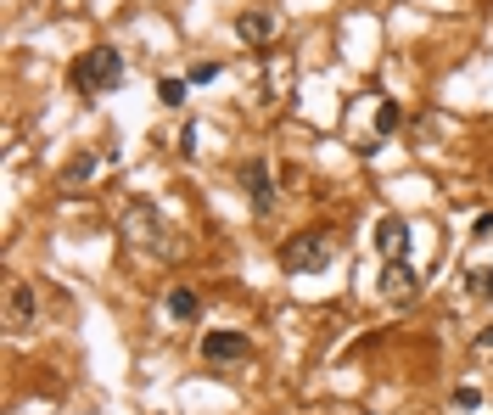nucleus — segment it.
Returning a JSON list of instances; mask_svg holds the SVG:
<instances>
[{
    "mask_svg": "<svg viewBox=\"0 0 493 415\" xmlns=\"http://www.w3.org/2000/svg\"><path fill=\"white\" fill-rule=\"evenodd\" d=\"M73 90L79 96H106V90H118L123 85V56L113 46H90L84 56H73Z\"/></svg>",
    "mask_w": 493,
    "mask_h": 415,
    "instance_id": "1",
    "label": "nucleus"
},
{
    "mask_svg": "<svg viewBox=\"0 0 493 415\" xmlns=\"http://www.w3.org/2000/svg\"><path fill=\"white\" fill-rule=\"evenodd\" d=\"M331 253H336L331 231H303V236H286L281 264L292 269V275H314V269H326V264H331Z\"/></svg>",
    "mask_w": 493,
    "mask_h": 415,
    "instance_id": "2",
    "label": "nucleus"
},
{
    "mask_svg": "<svg viewBox=\"0 0 493 415\" xmlns=\"http://www.w3.org/2000/svg\"><path fill=\"white\" fill-rule=\"evenodd\" d=\"M123 236L140 241L146 253H163V219H157V208L146 197H135L130 208H123Z\"/></svg>",
    "mask_w": 493,
    "mask_h": 415,
    "instance_id": "3",
    "label": "nucleus"
},
{
    "mask_svg": "<svg viewBox=\"0 0 493 415\" xmlns=\"http://www.w3.org/2000/svg\"><path fill=\"white\" fill-rule=\"evenodd\" d=\"M235 185H242V197L259 208V214H269V208H275V169H269L264 157H247L242 169H235Z\"/></svg>",
    "mask_w": 493,
    "mask_h": 415,
    "instance_id": "4",
    "label": "nucleus"
},
{
    "mask_svg": "<svg viewBox=\"0 0 493 415\" xmlns=\"http://www.w3.org/2000/svg\"><path fill=\"white\" fill-rule=\"evenodd\" d=\"M252 354V343L242 337V331H208L202 337V360L208 365H242Z\"/></svg>",
    "mask_w": 493,
    "mask_h": 415,
    "instance_id": "5",
    "label": "nucleus"
},
{
    "mask_svg": "<svg viewBox=\"0 0 493 415\" xmlns=\"http://www.w3.org/2000/svg\"><path fill=\"white\" fill-rule=\"evenodd\" d=\"M415 292H421V275L410 269V258H387V269H381V298L410 303Z\"/></svg>",
    "mask_w": 493,
    "mask_h": 415,
    "instance_id": "6",
    "label": "nucleus"
},
{
    "mask_svg": "<svg viewBox=\"0 0 493 415\" xmlns=\"http://www.w3.org/2000/svg\"><path fill=\"white\" fill-rule=\"evenodd\" d=\"M6 320H12V331H29L34 326V286L29 281H12L6 286Z\"/></svg>",
    "mask_w": 493,
    "mask_h": 415,
    "instance_id": "7",
    "label": "nucleus"
},
{
    "mask_svg": "<svg viewBox=\"0 0 493 415\" xmlns=\"http://www.w3.org/2000/svg\"><path fill=\"white\" fill-rule=\"evenodd\" d=\"M376 247H381L387 258H410V224H404L398 214H387V219L376 224Z\"/></svg>",
    "mask_w": 493,
    "mask_h": 415,
    "instance_id": "8",
    "label": "nucleus"
},
{
    "mask_svg": "<svg viewBox=\"0 0 493 415\" xmlns=\"http://www.w3.org/2000/svg\"><path fill=\"white\" fill-rule=\"evenodd\" d=\"M235 34H242L247 39V46H269V39H275V12H242V17H235Z\"/></svg>",
    "mask_w": 493,
    "mask_h": 415,
    "instance_id": "9",
    "label": "nucleus"
},
{
    "mask_svg": "<svg viewBox=\"0 0 493 415\" xmlns=\"http://www.w3.org/2000/svg\"><path fill=\"white\" fill-rule=\"evenodd\" d=\"M168 315H174V320H197L202 315V298L191 292V286H174V292H168Z\"/></svg>",
    "mask_w": 493,
    "mask_h": 415,
    "instance_id": "10",
    "label": "nucleus"
},
{
    "mask_svg": "<svg viewBox=\"0 0 493 415\" xmlns=\"http://www.w3.org/2000/svg\"><path fill=\"white\" fill-rule=\"evenodd\" d=\"M465 286H471V298H493V264H471Z\"/></svg>",
    "mask_w": 493,
    "mask_h": 415,
    "instance_id": "11",
    "label": "nucleus"
},
{
    "mask_svg": "<svg viewBox=\"0 0 493 415\" xmlns=\"http://www.w3.org/2000/svg\"><path fill=\"white\" fill-rule=\"evenodd\" d=\"M101 169V157H90V152H79L73 163H68V169H62V180H68V185H79V180H90Z\"/></svg>",
    "mask_w": 493,
    "mask_h": 415,
    "instance_id": "12",
    "label": "nucleus"
},
{
    "mask_svg": "<svg viewBox=\"0 0 493 415\" xmlns=\"http://www.w3.org/2000/svg\"><path fill=\"white\" fill-rule=\"evenodd\" d=\"M398 123H404V107H398V101H381V107H376V135H393Z\"/></svg>",
    "mask_w": 493,
    "mask_h": 415,
    "instance_id": "13",
    "label": "nucleus"
},
{
    "mask_svg": "<svg viewBox=\"0 0 493 415\" xmlns=\"http://www.w3.org/2000/svg\"><path fill=\"white\" fill-rule=\"evenodd\" d=\"M185 85H191V79H157V101H163V107H180Z\"/></svg>",
    "mask_w": 493,
    "mask_h": 415,
    "instance_id": "14",
    "label": "nucleus"
},
{
    "mask_svg": "<svg viewBox=\"0 0 493 415\" xmlns=\"http://www.w3.org/2000/svg\"><path fill=\"white\" fill-rule=\"evenodd\" d=\"M448 404H455V410H482V393L477 387H455V393H448Z\"/></svg>",
    "mask_w": 493,
    "mask_h": 415,
    "instance_id": "15",
    "label": "nucleus"
},
{
    "mask_svg": "<svg viewBox=\"0 0 493 415\" xmlns=\"http://www.w3.org/2000/svg\"><path fill=\"white\" fill-rule=\"evenodd\" d=\"M213 79H219V68H213V62H197V68H191V85H213Z\"/></svg>",
    "mask_w": 493,
    "mask_h": 415,
    "instance_id": "16",
    "label": "nucleus"
},
{
    "mask_svg": "<svg viewBox=\"0 0 493 415\" xmlns=\"http://www.w3.org/2000/svg\"><path fill=\"white\" fill-rule=\"evenodd\" d=\"M471 236H493V214H477V224H471Z\"/></svg>",
    "mask_w": 493,
    "mask_h": 415,
    "instance_id": "17",
    "label": "nucleus"
},
{
    "mask_svg": "<svg viewBox=\"0 0 493 415\" xmlns=\"http://www.w3.org/2000/svg\"><path fill=\"white\" fill-rule=\"evenodd\" d=\"M477 348H482V354H493V326H488V331H477Z\"/></svg>",
    "mask_w": 493,
    "mask_h": 415,
    "instance_id": "18",
    "label": "nucleus"
}]
</instances>
